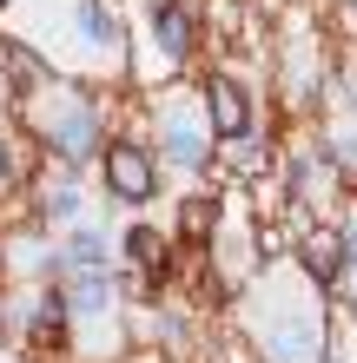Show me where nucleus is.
I'll return each instance as SVG.
<instances>
[{
  "label": "nucleus",
  "mask_w": 357,
  "mask_h": 363,
  "mask_svg": "<svg viewBox=\"0 0 357 363\" xmlns=\"http://www.w3.org/2000/svg\"><path fill=\"white\" fill-rule=\"evenodd\" d=\"M99 179H106L113 205H153L159 199V152H145L139 139H113L99 152Z\"/></svg>",
  "instance_id": "nucleus-2"
},
{
  "label": "nucleus",
  "mask_w": 357,
  "mask_h": 363,
  "mask_svg": "<svg viewBox=\"0 0 357 363\" xmlns=\"http://www.w3.org/2000/svg\"><path fill=\"white\" fill-rule=\"evenodd\" d=\"M67 324H73V304H67V291H60V284H47V291L33 297L27 337H33V344H60V337H67Z\"/></svg>",
  "instance_id": "nucleus-5"
},
{
  "label": "nucleus",
  "mask_w": 357,
  "mask_h": 363,
  "mask_svg": "<svg viewBox=\"0 0 357 363\" xmlns=\"http://www.w3.org/2000/svg\"><path fill=\"white\" fill-rule=\"evenodd\" d=\"M153 40H159L165 60H192V47H199L192 7H185V0H153Z\"/></svg>",
  "instance_id": "nucleus-4"
},
{
  "label": "nucleus",
  "mask_w": 357,
  "mask_h": 363,
  "mask_svg": "<svg viewBox=\"0 0 357 363\" xmlns=\"http://www.w3.org/2000/svg\"><path fill=\"white\" fill-rule=\"evenodd\" d=\"M13 185H20V145L0 133V191H13Z\"/></svg>",
  "instance_id": "nucleus-12"
},
{
  "label": "nucleus",
  "mask_w": 357,
  "mask_h": 363,
  "mask_svg": "<svg viewBox=\"0 0 357 363\" xmlns=\"http://www.w3.org/2000/svg\"><path fill=\"white\" fill-rule=\"evenodd\" d=\"M7 7H13V0H0V13H7Z\"/></svg>",
  "instance_id": "nucleus-13"
},
{
  "label": "nucleus",
  "mask_w": 357,
  "mask_h": 363,
  "mask_svg": "<svg viewBox=\"0 0 357 363\" xmlns=\"http://www.w3.org/2000/svg\"><path fill=\"white\" fill-rule=\"evenodd\" d=\"M40 145L67 165H87V159H99L106 152V106L99 99H87V93H73V86H40Z\"/></svg>",
  "instance_id": "nucleus-1"
},
{
  "label": "nucleus",
  "mask_w": 357,
  "mask_h": 363,
  "mask_svg": "<svg viewBox=\"0 0 357 363\" xmlns=\"http://www.w3.org/2000/svg\"><path fill=\"white\" fill-rule=\"evenodd\" d=\"M119 251H126V258H133V271H145V277H165V264H172V245H165L153 225H133Z\"/></svg>",
  "instance_id": "nucleus-6"
},
{
  "label": "nucleus",
  "mask_w": 357,
  "mask_h": 363,
  "mask_svg": "<svg viewBox=\"0 0 357 363\" xmlns=\"http://www.w3.org/2000/svg\"><path fill=\"white\" fill-rule=\"evenodd\" d=\"M40 218H47V225H73L79 218V191L67 185V179H47V185H40Z\"/></svg>",
  "instance_id": "nucleus-9"
},
{
  "label": "nucleus",
  "mask_w": 357,
  "mask_h": 363,
  "mask_svg": "<svg viewBox=\"0 0 357 363\" xmlns=\"http://www.w3.org/2000/svg\"><path fill=\"white\" fill-rule=\"evenodd\" d=\"M205 113H212V133L219 139H245L251 133V99L232 73H212L205 79Z\"/></svg>",
  "instance_id": "nucleus-3"
},
{
  "label": "nucleus",
  "mask_w": 357,
  "mask_h": 363,
  "mask_svg": "<svg viewBox=\"0 0 357 363\" xmlns=\"http://www.w3.org/2000/svg\"><path fill=\"white\" fill-rule=\"evenodd\" d=\"M338 258H344V251H338V238H318V245H311V271H318V284H338Z\"/></svg>",
  "instance_id": "nucleus-11"
},
{
  "label": "nucleus",
  "mask_w": 357,
  "mask_h": 363,
  "mask_svg": "<svg viewBox=\"0 0 357 363\" xmlns=\"http://www.w3.org/2000/svg\"><path fill=\"white\" fill-rule=\"evenodd\" d=\"M79 33H87L93 47H113V40H119V20H113L106 0H79Z\"/></svg>",
  "instance_id": "nucleus-10"
},
{
  "label": "nucleus",
  "mask_w": 357,
  "mask_h": 363,
  "mask_svg": "<svg viewBox=\"0 0 357 363\" xmlns=\"http://www.w3.org/2000/svg\"><path fill=\"white\" fill-rule=\"evenodd\" d=\"M0 67H7V79H13L20 93H27V86H47V60H40L27 40H0Z\"/></svg>",
  "instance_id": "nucleus-8"
},
{
  "label": "nucleus",
  "mask_w": 357,
  "mask_h": 363,
  "mask_svg": "<svg viewBox=\"0 0 357 363\" xmlns=\"http://www.w3.org/2000/svg\"><path fill=\"white\" fill-rule=\"evenodd\" d=\"M159 152L172 159V165H185V172H199V165H205V133H192V125H179V119H165V125H159Z\"/></svg>",
  "instance_id": "nucleus-7"
}]
</instances>
